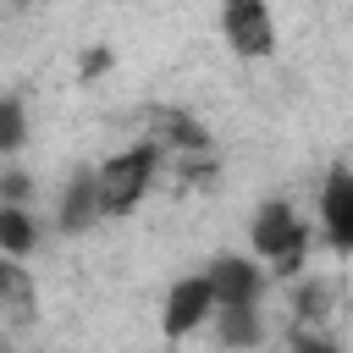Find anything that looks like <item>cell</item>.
Here are the masks:
<instances>
[{
  "mask_svg": "<svg viewBox=\"0 0 353 353\" xmlns=\"http://www.w3.org/2000/svg\"><path fill=\"white\" fill-rule=\"evenodd\" d=\"M160 171V149L154 143H138V149H121L99 165V210L105 215H132V204L149 193Z\"/></svg>",
  "mask_w": 353,
  "mask_h": 353,
  "instance_id": "cell-1",
  "label": "cell"
},
{
  "mask_svg": "<svg viewBox=\"0 0 353 353\" xmlns=\"http://www.w3.org/2000/svg\"><path fill=\"white\" fill-rule=\"evenodd\" d=\"M303 248H309V226L292 215V204H265L254 215V254H265L276 265V276H298L303 270Z\"/></svg>",
  "mask_w": 353,
  "mask_h": 353,
  "instance_id": "cell-2",
  "label": "cell"
},
{
  "mask_svg": "<svg viewBox=\"0 0 353 353\" xmlns=\"http://www.w3.org/2000/svg\"><path fill=\"white\" fill-rule=\"evenodd\" d=\"M221 28H226V44L237 50V55H270L276 50V17L259 6V0H232L226 11H221Z\"/></svg>",
  "mask_w": 353,
  "mask_h": 353,
  "instance_id": "cell-3",
  "label": "cell"
},
{
  "mask_svg": "<svg viewBox=\"0 0 353 353\" xmlns=\"http://www.w3.org/2000/svg\"><path fill=\"white\" fill-rule=\"evenodd\" d=\"M204 276H210V287H215V309H254V303H259V292H265L259 265H254V259H243V254H221Z\"/></svg>",
  "mask_w": 353,
  "mask_h": 353,
  "instance_id": "cell-4",
  "label": "cell"
},
{
  "mask_svg": "<svg viewBox=\"0 0 353 353\" xmlns=\"http://www.w3.org/2000/svg\"><path fill=\"white\" fill-rule=\"evenodd\" d=\"M210 309H215V287H210V276H188V281H176V287L165 292L160 331H165V336H188L193 325L210 320Z\"/></svg>",
  "mask_w": 353,
  "mask_h": 353,
  "instance_id": "cell-5",
  "label": "cell"
},
{
  "mask_svg": "<svg viewBox=\"0 0 353 353\" xmlns=\"http://www.w3.org/2000/svg\"><path fill=\"white\" fill-rule=\"evenodd\" d=\"M320 221H325V237H331L342 254H353V171H331V176H325Z\"/></svg>",
  "mask_w": 353,
  "mask_h": 353,
  "instance_id": "cell-6",
  "label": "cell"
},
{
  "mask_svg": "<svg viewBox=\"0 0 353 353\" xmlns=\"http://www.w3.org/2000/svg\"><path fill=\"white\" fill-rule=\"evenodd\" d=\"M94 215H105L99 210V171H77L61 193V232H83Z\"/></svg>",
  "mask_w": 353,
  "mask_h": 353,
  "instance_id": "cell-7",
  "label": "cell"
},
{
  "mask_svg": "<svg viewBox=\"0 0 353 353\" xmlns=\"http://www.w3.org/2000/svg\"><path fill=\"white\" fill-rule=\"evenodd\" d=\"M33 243H39L33 215H28L22 204H0V254H6V259H28Z\"/></svg>",
  "mask_w": 353,
  "mask_h": 353,
  "instance_id": "cell-8",
  "label": "cell"
},
{
  "mask_svg": "<svg viewBox=\"0 0 353 353\" xmlns=\"http://www.w3.org/2000/svg\"><path fill=\"white\" fill-rule=\"evenodd\" d=\"M33 276H28V265L22 259H6L0 254V309H11L17 320H28L33 314Z\"/></svg>",
  "mask_w": 353,
  "mask_h": 353,
  "instance_id": "cell-9",
  "label": "cell"
},
{
  "mask_svg": "<svg viewBox=\"0 0 353 353\" xmlns=\"http://www.w3.org/2000/svg\"><path fill=\"white\" fill-rule=\"evenodd\" d=\"M259 336H265V325L254 309H221V342L226 347H254Z\"/></svg>",
  "mask_w": 353,
  "mask_h": 353,
  "instance_id": "cell-10",
  "label": "cell"
},
{
  "mask_svg": "<svg viewBox=\"0 0 353 353\" xmlns=\"http://www.w3.org/2000/svg\"><path fill=\"white\" fill-rule=\"evenodd\" d=\"M28 138V116H22V99H0V154H11L17 143Z\"/></svg>",
  "mask_w": 353,
  "mask_h": 353,
  "instance_id": "cell-11",
  "label": "cell"
},
{
  "mask_svg": "<svg viewBox=\"0 0 353 353\" xmlns=\"http://www.w3.org/2000/svg\"><path fill=\"white\" fill-rule=\"evenodd\" d=\"M292 309H298V320H320V314H325V287H320V281H309V287H298V298H292Z\"/></svg>",
  "mask_w": 353,
  "mask_h": 353,
  "instance_id": "cell-12",
  "label": "cell"
},
{
  "mask_svg": "<svg viewBox=\"0 0 353 353\" xmlns=\"http://www.w3.org/2000/svg\"><path fill=\"white\" fill-rule=\"evenodd\" d=\"M292 353H336V347H331L325 336H309V331H298V336H292Z\"/></svg>",
  "mask_w": 353,
  "mask_h": 353,
  "instance_id": "cell-13",
  "label": "cell"
},
{
  "mask_svg": "<svg viewBox=\"0 0 353 353\" xmlns=\"http://www.w3.org/2000/svg\"><path fill=\"white\" fill-rule=\"evenodd\" d=\"M0 188H6V204H17V199L28 193V176H22V171H6V182H0Z\"/></svg>",
  "mask_w": 353,
  "mask_h": 353,
  "instance_id": "cell-14",
  "label": "cell"
}]
</instances>
